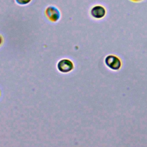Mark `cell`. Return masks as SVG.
Instances as JSON below:
<instances>
[{
	"label": "cell",
	"instance_id": "3957f363",
	"mask_svg": "<svg viewBox=\"0 0 147 147\" xmlns=\"http://www.w3.org/2000/svg\"><path fill=\"white\" fill-rule=\"evenodd\" d=\"M106 64L111 69L113 70H118L121 65L119 59L113 55H109L105 59Z\"/></svg>",
	"mask_w": 147,
	"mask_h": 147
},
{
	"label": "cell",
	"instance_id": "5b68a950",
	"mask_svg": "<svg viewBox=\"0 0 147 147\" xmlns=\"http://www.w3.org/2000/svg\"><path fill=\"white\" fill-rule=\"evenodd\" d=\"M16 3L20 5H25L30 2L32 0H15Z\"/></svg>",
	"mask_w": 147,
	"mask_h": 147
},
{
	"label": "cell",
	"instance_id": "8992f818",
	"mask_svg": "<svg viewBox=\"0 0 147 147\" xmlns=\"http://www.w3.org/2000/svg\"><path fill=\"white\" fill-rule=\"evenodd\" d=\"M2 37L0 36V45L2 44Z\"/></svg>",
	"mask_w": 147,
	"mask_h": 147
},
{
	"label": "cell",
	"instance_id": "277c9868",
	"mask_svg": "<svg viewBox=\"0 0 147 147\" xmlns=\"http://www.w3.org/2000/svg\"><path fill=\"white\" fill-rule=\"evenodd\" d=\"M105 9L100 5L95 6L91 10V15L95 18H102L105 16Z\"/></svg>",
	"mask_w": 147,
	"mask_h": 147
},
{
	"label": "cell",
	"instance_id": "6da1fadb",
	"mask_svg": "<svg viewBox=\"0 0 147 147\" xmlns=\"http://www.w3.org/2000/svg\"><path fill=\"white\" fill-rule=\"evenodd\" d=\"M45 14L48 19L52 22H56L60 18V12L59 10L53 6H49L45 9Z\"/></svg>",
	"mask_w": 147,
	"mask_h": 147
},
{
	"label": "cell",
	"instance_id": "52a82bcc",
	"mask_svg": "<svg viewBox=\"0 0 147 147\" xmlns=\"http://www.w3.org/2000/svg\"><path fill=\"white\" fill-rule=\"evenodd\" d=\"M133 1H141V0H133Z\"/></svg>",
	"mask_w": 147,
	"mask_h": 147
},
{
	"label": "cell",
	"instance_id": "7a4b0ae2",
	"mask_svg": "<svg viewBox=\"0 0 147 147\" xmlns=\"http://www.w3.org/2000/svg\"><path fill=\"white\" fill-rule=\"evenodd\" d=\"M57 69L59 71L63 73L69 72L74 68V65L72 62L69 59H62L60 60L57 65Z\"/></svg>",
	"mask_w": 147,
	"mask_h": 147
}]
</instances>
